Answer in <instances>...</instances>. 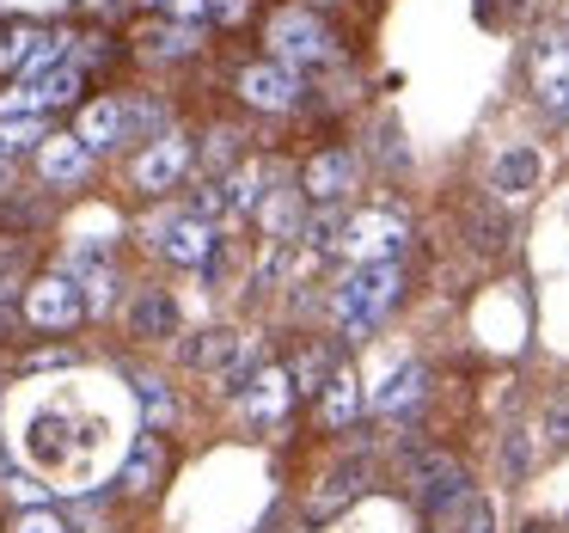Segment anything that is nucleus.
<instances>
[{"mask_svg": "<svg viewBox=\"0 0 569 533\" xmlns=\"http://www.w3.org/2000/svg\"><path fill=\"white\" fill-rule=\"evenodd\" d=\"M398 288H405V270H398V264H356V270L337 283V295H331L337 332H343L349 344H361V337L392 313Z\"/></svg>", "mask_w": 569, "mask_h": 533, "instance_id": "1", "label": "nucleus"}, {"mask_svg": "<svg viewBox=\"0 0 569 533\" xmlns=\"http://www.w3.org/2000/svg\"><path fill=\"white\" fill-rule=\"evenodd\" d=\"M276 185H288V172L276 160H251V166H233L227 178H209L197 190V215L202 221H239V215H258L263 197Z\"/></svg>", "mask_w": 569, "mask_h": 533, "instance_id": "2", "label": "nucleus"}, {"mask_svg": "<svg viewBox=\"0 0 569 533\" xmlns=\"http://www.w3.org/2000/svg\"><path fill=\"white\" fill-rule=\"evenodd\" d=\"M148 246H160V258H172L178 270H209L214 251H221V234L214 221H202L197 209H160L148 227H141Z\"/></svg>", "mask_w": 569, "mask_h": 533, "instance_id": "3", "label": "nucleus"}, {"mask_svg": "<svg viewBox=\"0 0 569 533\" xmlns=\"http://www.w3.org/2000/svg\"><path fill=\"white\" fill-rule=\"evenodd\" d=\"M405 246H410V221L398 209H356L343 221V239H337V251L349 264H398Z\"/></svg>", "mask_w": 569, "mask_h": 533, "instance_id": "4", "label": "nucleus"}, {"mask_svg": "<svg viewBox=\"0 0 569 533\" xmlns=\"http://www.w3.org/2000/svg\"><path fill=\"white\" fill-rule=\"evenodd\" d=\"M410 496H417L422 515L453 521L459 509H466V496H471L466 466H459L453 454H422V460H417V472H410Z\"/></svg>", "mask_w": 569, "mask_h": 533, "instance_id": "5", "label": "nucleus"}, {"mask_svg": "<svg viewBox=\"0 0 569 533\" xmlns=\"http://www.w3.org/2000/svg\"><path fill=\"white\" fill-rule=\"evenodd\" d=\"M270 56L282 68H312V62H331V31L307 13V7H282L270 19Z\"/></svg>", "mask_w": 569, "mask_h": 533, "instance_id": "6", "label": "nucleus"}, {"mask_svg": "<svg viewBox=\"0 0 569 533\" xmlns=\"http://www.w3.org/2000/svg\"><path fill=\"white\" fill-rule=\"evenodd\" d=\"M233 405L246 423H282L295 405V374L288 368H258V374H233Z\"/></svg>", "mask_w": 569, "mask_h": 533, "instance_id": "7", "label": "nucleus"}, {"mask_svg": "<svg viewBox=\"0 0 569 533\" xmlns=\"http://www.w3.org/2000/svg\"><path fill=\"white\" fill-rule=\"evenodd\" d=\"M80 313H87V288L68 270L38 276V283L26 288V319L38 325V332H68V325H80Z\"/></svg>", "mask_w": 569, "mask_h": 533, "instance_id": "8", "label": "nucleus"}, {"mask_svg": "<svg viewBox=\"0 0 569 533\" xmlns=\"http://www.w3.org/2000/svg\"><path fill=\"white\" fill-rule=\"evenodd\" d=\"M62 50H68V38H50V31H7L0 38V68L7 75H26V80H43L62 68Z\"/></svg>", "mask_w": 569, "mask_h": 533, "instance_id": "9", "label": "nucleus"}, {"mask_svg": "<svg viewBox=\"0 0 569 533\" xmlns=\"http://www.w3.org/2000/svg\"><path fill=\"white\" fill-rule=\"evenodd\" d=\"M539 178H545V154L539 148H502L490 160V197L496 203H527L532 190H539Z\"/></svg>", "mask_w": 569, "mask_h": 533, "instance_id": "10", "label": "nucleus"}, {"mask_svg": "<svg viewBox=\"0 0 569 533\" xmlns=\"http://www.w3.org/2000/svg\"><path fill=\"white\" fill-rule=\"evenodd\" d=\"M532 99L551 117H569V38H539V50H532Z\"/></svg>", "mask_w": 569, "mask_h": 533, "instance_id": "11", "label": "nucleus"}, {"mask_svg": "<svg viewBox=\"0 0 569 533\" xmlns=\"http://www.w3.org/2000/svg\"><path fill=\"white\" fill-rule=\"evenodd\" d=\"M239 99H246L251 111H295L300 80H295V68H282V62H251V68H239Z\"/></svg>", "mask_w": 569, "mask_h": 533, "instance_id": "12", "label": "nucleus"}, {"mask_svg": "<svg viewBox=\"0 0 569 533\" xmlns=\"http://www.w3.org/2000/svg\"><path fill=\"white\" fill-rule=\"evenodd\" d=\"M184 172H190V141L184 136H160V141H148V148L136 154V185L148 190V197L172 190Z\"/></svg>", "mask_w": 569, "mask_h": 533, "instance_id": "13", "label": "nucleus"}, {"mask_svg": "<svg viewBox=\"0 0 569 533\" xmlns=\"http://www.w3.org/2000/svg\"><path fill=\"white\" fill-rule=\"evenodd\" d=\"M356 172H361V166H356V154H349V148H325V154H312V160H307L300 190L325 209V203H343V190H356Z\"/></svg>", "mask_w": 569, "mask_h": 533, "instance_id": "14", "label": "nucleus"}, {"mask_svg": "<svg viewBox=\"0 0 569 533\" xmlns=\"http://www.w3.org/2000/svg\"><path fill=\"white\" fill-rule=\"evenodd\" d=\"M422 393H429V368H422V362H398V368H386V381L368 393V411L373 417H405V411L422 405Z\"/></svg>", "mask_w": 569, "mask_h": 533, "instance_id": "15", "label": "nucleus"}, {"mask_svg": "<svg viewBox=\"0 0 569 533\" xmlns=\"http://www.w3.org/2000/svg\"><path fill=\"white\" fill-rule=\"evenodd\" d=\"M38 172H43V185L50 190H62V185H87V172H92V148L80 136H50L38 148Z\"/></svg>", "mask_w": 569, "mask_h": 533, "instance_id": "16", "label": "nucleus"}, {"mask_svg": "<svg viewBox=\"0 0 569 533\" xmlns=\"http://www.w3.org/2000/svg\"><path fill=\"white\" fill-rule=\"evenodd\" d=\"M178 356H184V368H202V374H214V368L239 374V362L251 356V337L246 332H202V337H190Z\"/></svg>", "mask_w": 569, "mask_h": 533, "instance_id": "17", "label": "nucleus"}, {"mask_svg": "<svg viewBox=\"0 0 569 533\" xmlns=\"http://www.w3.org/2000/svg\"><path fill=\"white\" fill-rule=\"evenodd\" d=\"M123 332L129 337H172L178 332V307H172V295L166 288H136L129 295V307H123Z\"/></svg>", "mask_w": 569, "mask_h": 533, "instance_id": "18", "label": "nucleus"}, {"mask_svg": "<svg viewBox=\"0 0 569 533\" xmlns=\"http://www.w3.org/2000/svg\"><path fill=\"white\" fill-rule=\"evenodd\" d=\"M258 227L276 239V246H288V239H300V227H307V190H295V185H276L270 197H263V209H258Z\"/></svg>", "mask_w": 569, "mask_h": 533, "instance_id": "19", "label": "nucleus"}, {"mask_svg": "<svg viewBox=\"0 0 569 533\" xmlns=\"http://www.w3.org/2000/svg\"><path fill=\"white\" fill-rule=\"evenodd\" d=\"M361 411H368V393H361V381L343 368V374H337V381L319 393V423H325V430H349Z\"/></svg>", "mask_w": 569, "mask_h": 533, "instance_id": "20", "label": "nucleus"}, {"mask_svg": "<svg viewBox=\"0 0 569 533\" xmlns=\"http://www.w3.org/2000/svg\"><path fill=\"white\" fill-rule=\"evenodd\" d=\"M123 129H129V105L123 99H99V105H87V111H80V141H87V148H117V141H123Z\"/></svg>", "mask_w": 569, "mask_h": 533, "instance_id": "21", "label": "nucleus"}, {"mask_svg": "<svg viewBox=\"0 0 569 533\" xmlns=\"http://www.w3.org/2000/svg\"><path fill=\"white\" fill-rule=\"evenodd\" d=\"M141 50H148L153 62H178V56H197V50H202V26H184V19H172V26H153L148 38H141Z\"/></svg>", "mask_w": 569, "mask_h": 533, "instance_id": "22", "label": "nucleus"}, {"mask_svg": "<svg viewBox=\"0 0 569 533\" xmlns=\"http://www.w3.org/2000/svg\"><path fill=\"white\" fill-rule=\"evenodd\" d=\"M288 374H295V393H325V386H331L337 374H343V362H337V349H331V344H312Z\"/></svg>", "mask_w": 569, "mask_h": 533, "instance_id": "23", "label": "nucleus"}, {"mask_svg": "<svg viewBox=\"0 0 569 533\" xmlns=\"http://www.w3.org/2000/svg\"><path fill=\"white\" fill-rule=\"evenodd\" d=\"M361 491V466H343V472H331V478L319 484V491L307 496V515L312 521H325V515H337V509L349 503V496Z\"/></svg>", "mask_w": 569, "mask_h": 533, "instance_id": "24", "label": "nucleus"}, {"mask_svg": "<svg viewBox=\"0 0 569 533\" xmlns=\"http://www.w3.org/2000/svg\"><path fill=\"white\" fill-rule=\"evenodd\" d=\"M43 124L38 117H0V160H19V154H31V148H43Z\"/></svg>", "mask_w": 569, "mask_h": 533, "instance_id": "25", "label": "nucleus"}, {"mask_svg": "<svg viewBox=\"0 0 569 533\" xmlns=\"http://www.w3.org/2000/svg\"><path fill=\"white\" fill-rule=\"evenodd\" d=\"M343 221H349V215L337 209V203H325L319 215H307V227H300V246H307V251H337V239H343Z\"/></svg>", "mask_w": 569, "mask_h": 533, "instance_id": "26", "label": "nucleus"}, {"mask_svg": "<svg viewBox=\"0 0 569 533\" xmlns=\"http://www.w3.org/2000/svg\"><path fill=\"white\" fill-rule=\"evenodd\" d=\"M239 129H214L209 141H202V154H197V166L202 172H214V178H227V166H233V154H239Z\"/></svg>", "mask_w": 569, "mask_h": 533, "instance_id": "27", "label": "nucleus"}, {"mask_svg": "<svg viewBox=\"0 0 569 533\" xmlns=\"http://www.w3.org/2000/svg\"><path fill=\"white\" fill-rule=\"evenodd\" d=\"M539 435H545V442H551V447H569V386H557V393L545 398Z\"/></svg>", "mask_w": 569, "mask_h": 533, "instance_id": "28", "label": "nucleus"}, {"mask_svg": "<svg viewBox=\"0 0 569 533\" xmlns=\"http://www.w3.org/2000/svg\"><path fill=\"white\" fill-rule=\"evenodd\" d=\"M38 92H43V111H62V105H74V99H80V68H56V75H43Z\"/></svg>", "mask_w": 569, "mask_h": 533, "instance_id": "29", "label": "nucleus"}, {"mask_svg": "<svg viewBox=\"0 0 569 533\" xmlns=\"http://www.w3.org/2000/svg\"><path fill=\"white\" fill-rule=\"evenodd\" d=\"M136 136H172V129H166V105H153V99H136L129 105V129H123V141H136Z\"/></svg>", "mask_w": 569, "mask_h": 533, "instance_id": "30", "label": "nucleus"}, {"mask_svg": "<svg viewBox=\"0 0 569 533\" xmlns=\"http://www.w3.org/2000/svg\"><path fill=\"white\" fill-rule=\"evenodd\" d=\"M153 472H160V442L148 435V442H136V454H129L123 484H129V491H148V478H153Z\"/></svg>", "mask_w": 569, "mask_h": 533, "instance_id": "31", "label": "nucleus"}, {"mask_svg": "<svg viewBox=\"0 0 569 533\" xmlns=\"http://www.w3.org/2000/svg\"><path fill=\"white\" fill-rule=\"evenodd\" d=\"M104 258H111V239H74L68 258H62V270L68 276H74V270H104Z\"/></svg>", "mask_w": 569, "mask_h": 533, "instance_id": "32", "label": "nucleus"}, {"mask_svg": "<svg viewBox=\"0 0 569 533\" xmlns=\"http://www.w3.org/2000/svg\"><path fill=\"white\" fill-rule=\"evenodd\" d=\"M38 111H43L38 80H19V87H7V92H0V117H38Z\"/></svg>", "mask_w": 569, "mask_h": 533, "instance_id": "33", "label": "nucleus"}, {"mask_svg": "<svg viewBox=\"0 0 569 533\" xmlns=\"http://www.w3.org/2000/svg\"><path fill=\"white\" fill-rule=\"evenodd\" d=\"M453 533H496V503L490 496H466V509L453 515Z\"/></svg>", "mask_w": 569, "mask_h": 533, "instance_id": "34", "label": "nucleus"}, {"mask_svg": "<svg viewBox=\"0 0 569 533\" xmlns=\"http://www.w3.org/2000/svg\"><path fill=\"white\" fill-rule=\"evenodd\" d=\"M532 442H539L532 430H508V442H502V472L508 478H520V472L532 466Z\"/></svg>", "mask_w": 569, "mask_h": 533, "instance_id": "35", "label": "nucleus"}, {"mask_svg": "<svg viewBox=\"0 0 569 533\" xmlns=\"http://www.w3.org/2000/svg\"><path fill=\"white\" fill-rule=\"evenodd\" d=\"M136 398H141V411H148L153 423H172V398H166V381L141 374V381H136Z\"/></svg>", "mask_w": 569, "mask_h": 533, "instance_id": "36", "label": "nucleus"}, {"mask_svg": "<svg viewBox=\"0 0 569 533\" xmlns=\"http://www.w3.org/2000/svg\"><path fill=\"white\" fill-rule=\"evenodd\" d=\"M80 288H87V313H99V319L117 307V276H111V270H92Z\"/></svg>", "mask_w": 569, "mask_h": 533, "instance_id": "37", "label": "nucleus"}, {"mask_svg": "<svg viewBox=\"0 0 569 533\" xmlns=\"http://www.w3.org/2000/svg\"><path fill=\"white\" fill-rule=\"evenodd\" d=\"M13 533H68V521L56 515V509H26V515L13 521Z\"/></svg>", "mask_w": 569, "mask_h": 533, "instance_id": "38", "label": "nucleus"}, {"mask_svg": "<svg viewBox=\"0 0 569 533\" xmlns=\"http://www.w3.org/2000/svg\"><path fill=\"white\" fill-rule=\"evenodd\" d=\"M209 7H214V0H166V13H172V19H184V26H197V19L209 13Z\"/></svg>", "mask_w": 569, "mask_h": 533, "instance_id": "39", "label": "nucleus"}, {"mask_svg": "<svg viewBox=\"0 0 569 533\" xmlns=\"http://www.w3.org/2000/svg\"><path fill=\"white\" fill-rule=\"evenodd\" d=\"M471 234H478V246H483V251L508 246V221H478V227H471Z\"/></svg>", "mask_w": 569, "mask_h": 533, "instance_id": "40", "label": "nucleus"}, {"mask_svg": "<svg viewBox=\"0 0 569 533\" xmlns=\"http://www.w3.org/2000/svg\"><path fill=\"white\" fill-rule=\"evenodd\" d=\"M373 136H380V160H405V148H398V124H380Z\"/></svg>", "mask_w": 569, "mask_h": 533, "instance_id": "41", "label": "nucleus"}, {"mask_svg": "<svg viewBox=\"0 0 569 533\" xmlns=\"http://www.w3.org/2000/svg\"><path fill=\"white\" fill-rule=\"evenodd\" d=\"M214 13H221V19H227V26H239V19H246V13H251V0H214Z\"/></svg>", "mask_w": 569, "mask_h": 533, "instance_id": "42", "label": "nucleus"}, {"mask_svg": "<svg viewBox=\"0 0 569 533\" xmlns=\"http://www.w3.org/2000/svg\"><path fill=\"white\" fill-rule=\"evenodd\" d=\"M13 190V160H0V197Z\"/></svg>", "mask_w": 569, "mask_h": 533, "instance_id": "43", "label": "nucleus"}, {"mask_svg": "<svg viewBox=\"0 0 569 533\" xmlns=\"http://www.w3.org/2000/svg\"><path fill=\"white\" fill-rule=\"evenodd\" d=\"M7 332H13V313H7V307H0V337H7Z\"/></svg>", "mask_w": 569, "mask_h": 533, "instance_id": "44", "label": "nucleus"}, {"mask_svg": "<svg viewBox=\"0 0 569 533\" xmlns=\"http://www.w3.org/2000/svg\"><path fill=\"white\" fill-rule=\"evenodd\" d=\"M148 7H166V0H148Z\"/></svg>", "mask_w": 569, "mask_h": 533, "instance_id": "45", "label": "nucleus"}]
</instances>
